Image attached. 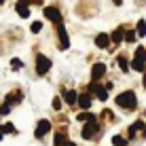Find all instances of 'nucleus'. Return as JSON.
Segmentation results:
<instances>
[{"label":"nucleus","instance_id":"obj_9","mask_svg":"<svg viewBox=\"0 0 146 146\" xmlns=\"http://www.w3.org/2000/svg\"><path fill=\"white\" fill-rule=\"evenodd\" d=\"M57 36H59V42H62V49H68L70 47V38H68L64 26H57Z\"/></svg>","mask_w":146,"mask_h":146},{"label":"nucleus","instance_id":"obj_21","mask_svg":"<svg viewBox=\"0 0 146 146\" xmlns=\"http://www.w3.org/2000/svg\"><path fill=\"white\" fill-rule=\"evenodd\" d=\"M135 59H140V62H146V49H142V47L135 49Z\"/></svg>","mask_w":146,"mask_h":146},{"label":"nucleus","instance_id":"obj_31","mask_svg":"<svg viewBox=\"0 0 146 146\" xmlns=\"http://www.w3.org/2000/svg\"><path fill=\"white\" fill-rule=\"evenodd\" d=\"M144 87H146V72H144Z\"/></svg>","mask_w":146,"mask_h":146},{"label":"nucleus","instance_id":"obj_28","mask_svg":"<svg viewBox=\"0 0 146 146\" xmlns=\"http://www.w3.org/2000/svg\"><path fill=\"white\" fill-rule=\"evenodd\" d=\"M53 108H55V110L62 108V100H59V98H55V100H53Z\"/></svg>","mask_w":146,"mask_h":146},{"label":"nucleus","instance_id":"obj_5","mask_svg":"<svg viewBox=\"0 0 146 146\" xmlns=\"http://www.w3.org/2000/svg\"><path fill=\"white\" fill-rule=\"evenodd\" d=\"M98 121H89L87 125H85L83 127V131H80V135H83L85 140H91V138H95V135H98Z\"/></svg>","mask_w":146,"mask_h":146},{"label":"nucleus","instance_id":"obj_25","mask_svg":"<svg viewBox=\"0 0 146 146\" xmlns=\"http://www.w3.org/2000/svg\"><path fill=\"white\" fill-rule=\"evenodd\" d=\"M135 36H138L135 32H125V40H127V42H133V40H135Z\"/></svg>","mask_w":146,"mask_h":146},{"label":"nucleus","instance_id":"obj_22","mask_svg":"<svg viewBox=\"0 0 146 146\" xmlns=\"http://www.w3.org/2000/svg\"><path fill=\"white\" fill-rule=\"evenodd\" d=\"M0 131H2V133H15V125H11V123H4L2 127H0Z\"/></svg>","mask_w":146,"mask_h":146},{"label":"nucleus","instance_id":"obj_4","mask_svg":"<svg viewBox=\"0 0 146 146\" xmlns=\"http://www.w3.org/2000/svg\"><path fill=\"white\" fill-rule=\"evenodd\" d=\"M44 17H47L49 21H53L55 26H62V21H64L62 13H59L55 7H47V9H44Z\"/></svg>","mask_w":146,"mask_h":146},{"label":"nucleus","instance_id":"obj_1","mask_svg":"<svg viewBox=\"0 0 146 146\" xmlns=\"http://www.w3.org/2000/svg\"><path fill=\"white\" fill-rule=\"evenodd\" d=\"M117 104L121 108H135V93L133 91H123L121 95H117Z\"/></svg>","mask_w":146,"mask_h":146},{"label":"nucleus","instance_id":"obj_26","mask_svg":"<svg viewBox=\"0 0 146 146\" xmlns=\"http://www.w3.org/2000/svg\"><path fill=\"white\" fill-rule=\"evenodd\" d=\"M9 112H11V106H9V104L4 102L2 106H0V114H9Z\"/></svg>","mask_w":146,"mask_h":146},{"label":"nucleus","instance_id":"obj_11","mask_svg":"<svg viewBox=\"0 0 146 146\" xmlns=\"http://www.w3.org/2000/svg\"><path fill=\"white\" fill-rule=\"evenodd\" d=\"M21 98H23L21 91H13V93L7 95V104H9V106H13V104H19V102H21Z\"/></svg>","mask_w":146,"mask_h":146},{"label":"nucleus","instance_id":"obj_3","mask_svg":"<svg viewBox=\"0 0 146 146\" xmlns=\"http://www.w3.org/2000/svg\"><path fill=\"white\" fill-rule=\"evenodd\" d=\"M89 93H93L98 100H108V89L106 87H102V85L98 83V80H91V85H89Z\"/></svg>","mask_w":146,"mask_h":146},{"label":"nucleus","instance_id":"obj_14","mask_svg":"<svg viewBox=\"0 0 146 146\" xmlns=\"http://www.w3.org/2000/svg\"><path fill=\"white\" fill-rule=\"evenodd\" d=\"M123 38H125V28H117V30L112 32V36H110V40H112V42H117V44H119Z\"/></svg>","mask_w":146,"mask_h":146},{"label":"nucleus","instance_id":"obj_32","mask_svg":"<svg viewBox=\"0 0 146 146\" xmlns=\"http://www.w3.org/2000/svg\"><path fill=\"white\" fill-rule=\"evenodd\" d=\"M2 2H4V0H0V4H2Z\"/></svg>","mask_w":146,"mask_h":146},{"label":"nucleus","instance_id":"obj_10","mask_svg":"<svg viewBox=\"0 0 146 146\" xmlns=\"http://www.w3.org/2000/svg\"><path fill=\"white\" fill-rule=\"evenodd\" d=\"M28 4H30V0H19V2L15 4V9H17V13L21 15V17H28V15H30V9H28Z\"/></svg>","mask_w":146,"mask_h":146},{"label":"nucleus","instance_id":"obj_6","mask_svg":"<svg viewBox=\"0 0 146 146\" xmlns=\"http://www.w3.org/2000/svg\"><path fill=\"white\" fill-rule=\"evenodd\" d=\"M49 131H51V123H49L47 119H42V121H38V125H36V131H34V135L36 138H44Z\"/></svg>","mask_w":146,"mask_h":146},{"label":"nucleus","instance_id":"obj_8","mask_svg":"<svg viewBox=\"0 0 146 146\" xmlns=\"http://www.w3.org/2000/svg\"><path fill=\"white\" fill-rule=\"evenodd\" d=\"M110 42H112V40H110L108 34H98V36H95V44H98L100 49H108Z\"/></svg>","mask_w":146,"mask_h":146},{"label":"nucleus","instance_id":"obj_15","mask_svg":"<svg viewBox=\"0 0 146 146\" xmlns=\"http://www.w3.org/2000/svg\"><path fill=\"white\" fill-rule=\"evenodd\" d=\"M140 129H144V123H142V121H135V123L131 125V127H129V135H131V138H133V135L138 133Z\"/></svg>","mask_w":146,"mask_h":146},{"label":"nucleus","instance_id":"obj_12","mask_svg":"<svg viewBox=\"0 0 146 146\" xmlns=\"http://www.w3.org/2000/svg\"><path fill=\"white\" fill-rule=\"evenodd\" d=\"M66 142H68V133H66V131H57V133H55L53 146H64Z\"/></svg>","mask_w":146,"mask_h":146},{"label":"nucleus","instance_id":"obj_17","mask_svg":"<svg viewBox=\"0 0 146 146\" xmlns=\"http://www.w3.org/2000/svg\"><path fill=\"white\" fill-rule=\"evenodd\" d=\"M131 68H133V70H138V72H146V62L133 59V62H131Z\"/></svg>","mask_w":146,"mask_h":146},{"label":"nucleus","instance_id":"obj_29","mask_svg":"<svg viewBox=\"0 0 146 146\" xmlns=\"http://www.w3.org/2000/svg\"><path fill=\"white\" fill-rule=\"evenodd\" d=\"M64 146H76V144H74V142H70V140H68V142L64 144Z\"/></svg>","mask_w":146,"mask_h":146},{"label":"nucleus","instance_id":"obj_18","mask_svg":"<svg viewBox=\"0 0 146 146\" xmlns=\"http://www.w3.org/2000/svg\"><path fill=\"white\" fill-rule=\"evenodd\" d=\"M76 102H78L76 91H66V104H76Z\"/></svg>","mask_w":146,"mask_h":146},{"label":"nucleus","instance_id":"obj_19","mask_svg":"<svg viewBox=\"0 0 146 146\" xmlns=\"http://www.w3.org/2000/svg\"><path fill=\"white\" fill-rule=\"evenodd\" d=\"M78 121H87V123H89V121H98V119H95V114H91V112H80Z\"/></svg>","mask_w":146,"mask_h":146},{"label":"nucleus","instance_id":"obj_16","mask_svg":"<svg viewBox=\"0 0 146 146\" xmlns=\"http://www.w3.org/2000/svg\"><path fill=\"white\" fill-rule=\"evenodd\" d=\"M135 34H138V36H146V21H144V19H140V21H138V26H135Z\"/></svg>","mask_w":146,"mask_h":146},{"label":"nucleus","instance_id":"obj_7","mask_svg":"<svg viewBox=\"0 0 146 146\" xmlns=\"http://www.w3.org/2000/svg\"><path fill=\"white\" fill-rule=\"evenodd\" d=\"M104 74H106V66H104V64H93L91 78H93V80H100V78L104 76Z\"/></svg>","mask_w":146,"mask_h":146},{"label":"nucleus","instance_id":"obj_2","mask_svg":"<svg viewBox=\"0 0 146 146\" xmlns=\"http://www.w3.org/2000/svg\"><path fill=\"white\" fill-rule=\"evenodd\" d=\"M49 70H51V59L47 55H36V74L38 76H44Z\"/></svg>","mask_w":146,"mask_h":146},{"label":"nucleus","instance_id":"obj_13","mask_svg":"<svg viewBox=\"0 0 146 146\" xmlns=\"http://www.w3.org/2000/svg\"><path fill=\"white\" fill-rule=\"evenodd\" d=\"M78 104H80V108L87 110L89 106H91V93H83V95H78Z\"/></svg>","mask_w":146,"mask_h":146},{"label":"nucleus","instance_id":"obj_24","mask_svg":"<svg viewBox=\"0 0 146 146\" xmlns=\"http://www.w3.org/2000/svg\"><path fill=\"white\" fill-rule=\"evenodd\" d=\"M112 144H114V146H125V140L121 138V135H114V138H112Z\"/></svg>","mask_w":146,"mask_h":146},{"label":"nucleus","instance_id":"obj_23","mask_svg":"<svg viewBox=\"0 0 146 146\" xmlns=\"http://www.w3.org/2000/svg\"><path fill=\"white\" fill-rule=\"evenodd\" d=\"M21 66H23V64H21V59H17V57H13V59H11V68H15V70H19Z\"/></svg>","mask_w":146,"mask_h":146},{"label":"nucleus","instance_id":"obj_20","mask_svg":"<svg viewBox=\"0 0 146 146\" xmlns=\"http://www.w3.org/2000/svg\"><path fill=\"white\" fill-rule=\"evenodd\" d=\"M117 62H119V68L123 70V72H127V70H129V64H127V59H125L123 55H119V59H117Z\"/></svg>","mask_w":146,"mask_h":146},{"label":"nucleus","instance_id":"obj_27","mask_svg":"<svg viewBox=\"0 0 146 146\" xmlns=\"http://www.w3.org/2000/svg\"><path fill=\"white\" fill-rule=\"evenodd\" d=\"M40 28H42V23H40V21H34V23H32V32H34V34H38Z\"/></svg>","mask_w":146,"mask_h":146},{"label":"nucleus","instance_id":"obj_30","mask_svg":"<svg viewBox=\"0 0 146 146\" xmlns=\"http://www.w3.org/2000/svg\"><path fill=\"white\" fill-rule=\"evenodd\" d=\"M112 2H114V4H117V7H119V4H121V2H123V0H112Z\"/></svg>","mask_w":146,"mask_h":146}]
</instances>
